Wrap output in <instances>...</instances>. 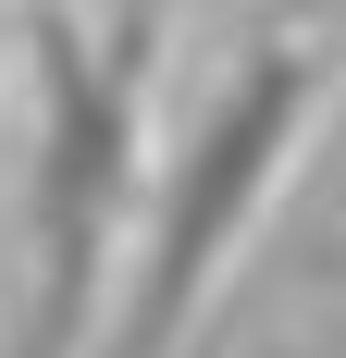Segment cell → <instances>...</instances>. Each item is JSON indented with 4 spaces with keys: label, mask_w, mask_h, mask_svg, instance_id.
Returning a JSON list of instances; mask_svg holds the SVG:
<instances>
[{
    "label": "cell",
    "mask_w": 346,
    "mask_h": 358,
    "mask_svg": "<svg viewBox=\"0 0 346 358\" xmlns=\"http://www.w3.org/2000/svg\"><path fill=\"white\" fill-rule=\"evenodd\" d=\"M321 99H334V74H321L310 50H247V62L210 87V111L186 124V148H173L161 185H148V222H137V259H124V296H111L99 358H173L198 334L210 285L235 272V248L260 235V210H272V185L297 173Z\"/></svg>",
    "instance_id": "obj_1"
},
{
    "label": "cell",
    "mask_w": 346,
    "mask_h": 358,
    "mask_svg": "<svg viewBox=\"0 0 346 358\" xmlns=\"http://www.w3.org/2000/svg\"><path fill=\"white\" fill-rule=\"evenodd\" d=\"M137 50H87L74 25H37V136H25V322L13 358H87L99 309L137 259Z\"/></svg>",
    "instance_id": "obj_2"
}]
</instances>
